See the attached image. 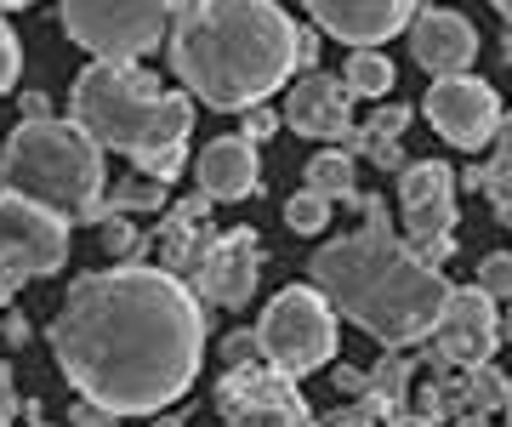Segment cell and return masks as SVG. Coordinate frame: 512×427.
<instances>
[{
	"label": "cell",
	"instance_id": "6da1fadb",
	"mask_svg": "<svg viewBox=\"0 0 512 427\" xmlns=\"http://www.w3.org/2000/svg\"><path fill=\"white\" fill-rule=\"evenodd\" d=\"M52 353L80 399H97L114 416H154L200 376V291L143 262L80 274L52 319Z\"/></svg>",
	"mask_w": 512,
	"mask_h": 427
},
{
	"label": "cell",
	"instance_id": "7a4b0ae2",
	"mask_svg": "<svg viewBox=\"0 0 512 427\" xmlns=\"http://www.w3.org/2000/svg\"><path fill=\"white\" fill-rule=\"evenodd\" d=\"M308 69L279 0H188L171 23V75L211 109H251Z\"/></svg>",
	"mask_w": 512,
	"mask_h": 427
},
{
	"label": "cell",
	"instance_id": "3957f363",
	"mask_svg": "<svg viewBox=\"0 0 512 427\" xmlns=\"http://www.w3.org/2000/svg\"><path fill=\"white\" fill-rule=\"evenodd\" d=\"M313 285L330 297L336 314H348L382 348H410L433 336L450 285L433 262H421L410 240H393V228H359L330 240L313 257Z\"/></svg>",
	"mask_w": 512,
	"mask_h": 427
},
{
	"label": "cell",
	"instance_id": "277c9868",
	"mask_svg": "<svg viewBox=\"0 0 512 427\" xmlns=\"http://www.w3.org/2000/svg\"><path fill=\"white\" fill-rule=\"evenodd\" d=\"M69 120L97 149L131 154H165L188 143L194 131V97L183 92H160V80L137 69V57H97L92 69H80L69 92Z\"/></svg>",
	"mask_w": 512,
	"mask_h": 427
},
{
	"label": "cell",
	"instance_id": "5b68a950",
	"mask_svg": "<svg viewBox=\"0 0 512 427\" xmlns=\"http://www.w3.org/2000/svg\"><path fill=\"white\" fill-rule=\"evenodd\" d=\"M0 183L69 223H103V149L74 120H23L0 149Z\"/></svg>",
	"mask_w": 512,
	"mask_h": 427
},
{
	"label": "cell",
	"instance_id": "8992f818",
	"mask_svg": "<svg viewBox=\"0 0 512 427\" xmlns=\"http://www.w3.org/2000/svg\"><path fill=\"white\" fill-rule=\"evenodd\" d=\"M256 336H262V359L302 382V376L325 371L330 353H336V308L319 285H285L262 308Z\"/></svg>",
	"mask_w": 512,
	"mask_h": 427
},
{
	"label": "cell",
	"instance_id": "52a82bcc",
	"mask_svg": "<svg viewBox=\"0 0 512 427\" xmlns=\"http://www.w3.org/2000/svg\"><path fill=\"white\" fill-rule=\"evenodd\" d=\"M177 18L171 0H63V35L92 57H143Z\"/></svg>",
	"mask_w": 512,
	"mask_h": 427
},
{
	"label": "cell",
	"instance_id": "ba28073f",
	"mask_svg": "<svg viewBox=\"0 0 512 427\" xmlns=\"http://www.w3.org/2000/svg\"><path fill=\"white\" fill-rule=\"evenodd\" d=\"M69 262V217H57L52 205L0 194V279H46Z\"/></svg>",
	"mask_w": 512,
	"mask_h": 427
},
{
	"label": "cell",
	"instance_id": "9c48e42d",
	"mask_svg": "<svg viewBox=\"0 0 512 427\" xmlns=\"http://www.w3.org/2000/svg\"><path fill=\"white\" fill-rule=\"evenodd\" d=\"M421 114L450 149H484L501 131V97L473 75H439L433 92L421 97Z\"/></svg>",
	"mask_w": 512,
	"mask_h": 427
},
{
	"label": "cell",
	"instance_id": "30bf717a",
	"mask_svg": "<svg viewBox=\"0 0 512 427\" xmlns=\"http://www.w3.org/2000/svg\"><path fill=\"white\" fill-rule=\"evenodd\" d=\"M217 410L228 422H308L313 410L308 399L296 393V376L279 371V365H228L217 382Z\"/></svg>",
	"mask_w": 512,
	"mask_h": 427
},
{
	"label": "cell",
	"instance_id": "8fae6325",
	"mask_svg": "<svg viewBox=\"0 0 512 427\" xmlns=\"http://www.w3.org/2000/svg\"><path fill=\"white\" fill-rule=\"evenodd\" d=\"M256 279H262L256 228H228L217 240H205L200 262H194V291H200V302H217V308H245L256 297Z\"/></svg>",
	"mask_w": 512,
	"mask_h": 427
},
{
	"label": "cell",
	"instance_id": "7c38bea8",
	"mask_svg": "<svg viewBox=\"0 0 512 427\" xmlns=\"http://www.w3.org/2000/svg\"><path fill=\"white\" fill-rule=\"evenodd\" d=\"M501 342V319H495V297L484 285H450V297H444V314L433 325V353L450 359V365H484Z\"/></svg>",
	"mask_w": 512,
	"mask_h": 427
},
{
	"label": "cell",
	"instance_id": "4fadbf2b",
	"mask_svg": "<svg viewBox=\"0 0 512 427\" xmlns=\"http://www.w3.org/2000/svg\"><path fill=\"white\" fill-rule=\"evenodd\" d=\"M302 6L342 46H382L416 18V0H302Z\"/></svg>",
	"mask_w": 512,
	"mask_h": 427
},
{
	"label": "cell",
	"instance_id": "5bb4252c",
	"mask_svg": "<svg viewBox=\"0 0 512 427\" xmlns=\"http://www.w3.org/2000/svg\"><path fill=\"white\" fill-rule=\"evenodd\" d=\"M399 205H404V234H456V171L439 160H410L399 171Z\"/></svg>",
	"mask_w": 512,
	"mask_h": 427
},
{
	"label": "cell",
	"instance_id": "9a60e30c",
	"mask_svg": "<svg viewBox=\"0 0 512 427\" xmlns=\"http://www.w3.org/2000/svg\"><path fill=\"white\" fill-rule=\"evenodd\" d=\"M285 126L302 131V137H348L353 131V92L342 86V75H302L291 86V103H285Z\"/></svg>",
	"mask_w": 512,
	"mask_h": 427
},
{
	"label": "cell",
	"instance_id": "2e32d148",
	"mask_svg": "<svg viewBox=\"0 0 512 427\" xmlns=\"http://www.w3.org/2000/svg\"><path fill=\"white\" fill-rule=\"evenodd\" d=\"M410 57H416L427 75H467V63L478 57V35L461 12H439L427 6L410 23Z\"/></svg>",
	"mask_w": 512,
	"mask_h": 427
},
{
	"label": "cell",
	"instance_id": "e0dca14e",
	"mask_svg": "<svg viewBox=\"0 0 512 427\" xmlns=\"http://www.w3.org/2000/svg\"><path fill=\"white\" fill-rule=\"evenodd\" d=\"M194 177L211 200H251L262 188V171H256V143L239 131V137H211L194 160Z\"/></svg>",
	"mask_w": 512,
	"mask_h": 427
},
{
	"label": "cell",
	"instance_id": "ac0fdd59",
	"mask_svg": "<svg viewBox=\"0 0 512 427\" xmlns=\"http://www.w3.org/2000/svg\"><path fill=\"white\" fill-rule=\"evenodd\" d=\"M461 405H456V416H467V422H478V416H495V410H507V399H512V382L501 371H495L490 359L484 365H467V382H461Z\"/></svg>",
	"mask_w": 512,
	"mask_h": 427
},
{
	"label": "cell",
	"instance_id": "d6986e66",
	"mask_svg": "<svg viewBox=\"0 0 512 427\" xmlns=\"http://www.w3.org/2000/svg\"><path fill=\"white\" fill-rule=\"evenodd\" d=\"M410 359L404 353L387 348L382 359H376V371H370V399L387 410V422H410V410H404V393H410Z\"/></svg>",
	"mask_w": 512,
	"mask_h": 427
},
{
	"label": "cell",
	"instance_id": "ffe728a7",
	"mask_svg": "<svg viewBox=\"0 0 512 427\" xmlns=\"http://www.w3.org/2000/svg\"><path fill=\"white\" fill-rule=\"evenodd\" d=\"M342 86H348L353 97H387V92H393V63H387L376 46H348Z\"/></svg>",
	"mask_w": 512,
	"mask_h": 427
},
{
	"label": "cell",
	"instance_id": "44dd1931",
	"mask_svg": "<svg viewBox=\"0 0 512 427\" xmlns=\"http://www.w3.org/2000/svg\"><path fill=\"white\" fill-rule=\"evenodd\" d=\"M308 188H319L325 200H348L353 194V154H336V149L313 154L308 160Z\"/></svg>",
	"mask_w": 512,
	"mask_h": 427
},
{
	"label": "cell",
	"instance_id": "7402d4cb",
	"mask_svg": "<svg viewBox=\"0 0 512 427\" xmlns=\"http://www.w3.org/2000/svg\"><path fill=\"white\" fill-rule=\"evenodd\" d=\"M160 205H165V183L143 171V177L120 183L114 194H103V217H109V211H160Z\"/></svg>",
	"mask_w": 512,
	"mask_h": 427
},
{
	"label": "cell",
	"instance_id": "603a6c76",
	"mask_svg": "<svg viewBox=\"0 0 512 427\" xmlns=\"http://www.w3.org/2000/svg\"><path fill=\"white\" fill-rule=\"evenodd\" d=\"M285 223H291L296 234H319V228L330 223V200L319 188H302V194H291V205H285Z\"/></svg>",
	"mask_w": 512,
	"mask_h": 427
},
{
	"label": "cell",
	"instance_id": "cb8c5ba5",
	"mask_svg": "<svg viewBox=\"0 0 512 427\" xmlns=\"http://www.w3.org/2000/svg\"><path fill=\"white\" fill-rule=\"evenodd\" d=\"M478 285H484L495 302H512V251H490V257H478Z\"/></svg>",
	"mask_w": 512,
	"mask_h": 427
},
{
	"label": "cell",
	"instance_id": "d4e9b609",
	"mask_svg": "<svg viewBox=\"0 0 512 427\" xmlns=\"http://www.w3.org/2000/svg\"><path fill=\"white\" fill-rule=\"evenodd\" d=\"M103 251H109V257H131V251H137V228H131L120 211L103 217Z\"/></svg>",
	"mask_w": 512,
	"mask_h": 427
},
{
	"label": "cell",
	"instance_id": "484cf974",
	"mask_svg": "<svg viewBox=\"0 0 512 427\" xmlns=\"http://www.w3.org/2000/svg\"><path fill=\"white\" fill-rule=\"evenodd\" d=\"M18 75H23V46H18V35L0 23V92H12Z\"/></svg>",
	"mask_w": 512,
	"mask_h": 427
},
{
	"label": "cell",
	"instance_id": "4316f807",
	"mask_svg": "<svg viewBox=\"0 0 512 427\" xmlns=\"http://www.w3.org/2000/svg\"><path fill=\"white\" fill-rule=\"evenodd\" d=\"M262 359V336L256 331H228L222 336V365H251Z\"/></svg>",
	"mask_w": 512,
	"mask_h": 427
},
{
	"label": "cell",
	"instance_id": "83f0119b",
	"mask_svg": "<svg viewBox=\"0 0 512 427\" xmlns=\"http://www.w3.org/2000/svg\"><path fill=\"white\" fill-rule=\"evenodd\" d=\"M279 126H285V114L262 109V103H251V109H245V120H239V131H245L251 143H268V137H274Z\"/></svg>",
	"mask_w": 512,
	"mask_h": 427
},
{
	"label": "cell",
	"instance_id": "f1b7e54d",
	"mask_svg": "<svg viewBox=\"0 0 512 427\" xmlns=\"http://www.w3.org/2000/svg\"><path fill=\"white\" fill-rule=\"evenodd\" d=\"M137 171H148V177H160V183H171L177 171H183V143L165 154H148V160H137Z\"/></svg>",
	"mask_w": 512,
	"mask_h": 427
},
{
	"label": "cell",
	"instance_id": "f546056e",
	"mask_svg": "<svg viewBox=\"0 0 512 427\" xmlns=\"http://www.w3.org/2000/svg\"><path fill=\"white\" fill-rule=\"evenodd\" d=\"M404 126H410V109H399V103H393V109H376V114H370L365 131H376V137H404Z\"/></svg>",
	"mask_w": 512,
	"mask_h": 427
},
{
	"label": "cell",
	"instance_id": "4dcf8cb0",
	"mask_svg": "<svg viewBox=\"0 0 512 427\" xmlns=\"http://www.w3.org/2000/svg\"><path fill=\"white\" fill-rule=\"evenodd\" d=\"M336 393H348V399H365V393H370V376H365V371H353V365H342V371H336Z\"/></svg>",
	"mask_w": 512,
	"mask_h": 427
},
{
	"label": "cell",
	"instance_id": "1f68e13d",
	"mask_svg": "<svg viewBox=\"0 0 512 427\" xmlns=\"http://www.w3.org/2000/svg\"><path fill=\"white\" fill-rule=\"evenodd\" d=\"M359 205H365V223H370V228H393V211H387V200H376V194H365Z\"/></svg>",
	"mask_w": 512,
	"mask_h": 427
},
{
	"label": "cell",
	"instance_id": "d6a6232c",
	"mask_svg": "<svg viewBox=\"0 0 512 427\" xmlns=\"http://www.w3.org/2000/svg\"><path fill=\"white\" fill-rule=\"evenodd\" d=\"M0 336H6V348H23V342H29V319H23V314H6Z\"/></svg>",
	"mask_w": 512,
	"mask_h": 427
},
{
	"label": "cell",
	"instance_id": "836d02e7",
	"mask_svg": "<svg viewBox=\"0 0 512 427\" xmlns=\"http://www.w3.org/2000/svg\"><path fill=\"white\" fill-rule=\"evenodd\" d=\"M40 114H46V97L29 92V97H23V120H40Z\"/></svg>",
	"mask_w": 512,
	"mask_h": 427
},
{
	"label": "cell",
	"instance_id": "e575fe53",
	"mask_svg": "<svg viewBox=\"0 0 512 427\" xmlns=\"http://www.w3.org/2000/svg\"><path fill=\"white\" fill-rule=\"evenodd\" d=\"M495 137H501V149H512V114H501V131Z\"/></svg>",
	"mask_w": 512,
	"mask_h": 427
},
{
	"label": "cell",
	"instance_id": "d590c367",
	"mask_svg": "<svg viewBox=\"0 0 512 427\" xmlns=\"http://www.w3.org/2000/svg\"><path fill=\"white\" fill-rule=\"evenodd\" d=\"M495 12H501V18L512 23V0H495Z\"/></svg>",
	"mask_w": 512,
	"mask_h": 427
},
{
	"label": "cell",
	"instance_id": "8d00e7d4",
	"mask_svg": "<svg viewBox=\"0 0 512 427\" xmlns=\"http://www.w3.org/2000/svg\"><path fill=\"white\" fill-rule=\"evenodd\" d=\"M12 6H29V0H0V12H12Z\"/></svg>",
	"mask_w": 512,
	"mask_h": 427
},
{
	"label": "cell",
	"instance_id": "74e56055",
	"mask_svg": "<svg viewBox=\"0 0 512 427\" xmlns=\"http://www.w3.org/2000/svg\"><path fill=\"white\" fill-rule=\"evenodd\" d=\"M501 336H507V342H512V314H507V319H501Z\"/></svg>",
	"mask_w": 512,
	"mask_h": 427
},
{
	"label": "cell",
	"instance_id": "f35d334b",
	"mask_svg": "<svg viewBox=\"0 0 512 427\" xmlns=\"http://www.w3.org/2000/svg\"><path fill=\"white\" fill-rule=\"evenodd\" d=\"M171 6H188V0H171Z\"/></svg>",
	"mask_w": 512,
	"mask_h": 427
},
{
	"label": "cell",
	"instance_id": "ab89813d",
	"mask_svg": "<svg viewBox=\"0 0 512 427\" xmlns=\"http://www.w3.org/2000/svg\"><path fill=\"white\" fill-rule=\"evenodd\" d=\"M507 416H512V399H507Z\"/></svg>",
	"mask_w": 512,
	"mask_h": 427
}]
</instances>
